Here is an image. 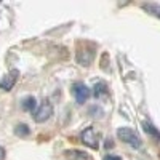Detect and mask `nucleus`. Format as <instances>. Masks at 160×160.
I'll use <instances>...</instances> for the list:
<instances>
[{
  "instance_id": "nucleus-2",
  "label": "nucleus",
  "mask_w": 160,
  "mask_h": 160,
  "mask_svg": "<svg viewBox=\"0 0 160 160\" xmlns=\"http://www.w3.org/2000/svg\"><path fill=\"white\" fill-rule=\"evenodd\" d=\"M51 115H53V106L48 99H45L42 104H40V108L34 112V120L37 123H43Z\"/></svg>"
},
{
  "instance_id": "nucleus-3",
  "label": "nucleus",
  "mask_w": 160,
  "mask_h": 160,
  "mask_svg": "<svg viewBox=\"0 0 160 160\" xmlns=\"http://www.w3.org/2000/svg\"><path fill=\"white\" fill-rule=\"evenodd\" d=\"M72 95H74V98H75V101H77L78 104H83V102H87V99L90 98L91 91H90V88H88L83 82H75V83L72 85Z\"/></svg>"
},
{
  "instance_id": "nucleus-11",
  "label": "nucleus",
  "mask_w": 160,
  "mask_h": 160,
  "mask_svg": "<svg viewBox=\"0 0 160 160\" xmlns=\"http://www.w3.org/2000/svg\"><path fill=\"white\" fill-rule=\"evenodd\" d=\"M15 133H16L18 136H28V135H29V128H28V125L21 123V125H18V127H16Z\"/></svg>"
},
{
  "instance_id": "nucleus-4",
  "label": "nucleus",
  "mask_w": 160,
  "mask_h": 160,
  "mask_svg": "<svg viewBox=\"0 0 160 160\" xmlns=\"http://www.w3.org/2000/svg\"><path fill=\"white\" fill-rule=\"evenodd\" d=\"M82 141H83V144H87L88 148H91V149H98V148H99L98 135H96V131L93 130L91 127H88V128L82 133Z\"/></svg>"
},
{
  "instance_id": "nucleus-13",
  "label": "nucleus",
  "mask_w": 160,
  "mask_h": 160,
  "mask_svg": "<svg viewBox=\"0 0 160 160\" xmlns=\"http://www.w3.org/2000/svg\"><path fill=\"white\" fill-rule=\"evenodd\" d=\"M5 158V151H3V148H0V160H3Z\"/></svg>"
},
{
  "instance_id": "nucleus-6",
  "label": "nucleus",
  "mask_w": 160,
  "mask_h": 160,
  "mask_svg": "<svg viewBox=\"0 0 160 160\" xmlns=\"http://www.w3.org/2000/svg\"><path fill=\"white\" fill-rule=\"evenodd\" d=\"M77 61L82 66H90V62L93 61V51L91 50H80L77 53Z\"/></svg>"
},
{
  "instance_id": "nucleus-1",
  "label": "nucleus",
  "mask_w": 160,
  "mask_h": 160,
  "mask_svg": "<svg viewBox=\"0 0 160 160\" xmlns=\"http://www.w3.org/2000/svg\"><path fill=\"white\" fill-rule=\"evenodd\" d=\"M117 136L122 139L123 142L130 144L131 148H139V146H141V138L138 136V133L135 130H131V128H127V127L118 128Z\"/></svg>"
},
{
  "instance_id": "nucleus-10",
  "label": "nucleus",
  "mask_w": 160,
  "mask_h": 160,
  "mask_svg": "<svg viewBox=\"0 0 160 160\" xmlns=\"http://www.w3.org/2000/svg\"><path fill=\"white\" fill-rule=\"evenodd\" d=\"M142 8L151 13V15H154L155 18H160V5L157 3H142Z\"/></svg>"
},
{
  "instance_id": "nucleus-12",
  "label": "nucleus",
  "mask_w": 160,
  "mask_h": 160,
  "mask_svg": "<svg viewBox=\"0 0 160 160\" xmlns=\"http://www.w3.org/2000/svg\"><path fill=\"white\" fill-rule=\"evenodd\" d=\"M104 160H122V158L117 157V155H106V157H104Z\"/></svg>"
},
{
  "instance_id": "nucleus-5",
  "label": "nucleus",
  "mask_w": 160,
  "mask_h": 160,
  "mask_svg": "<svg viewBox=\"0 0 160 160\" xmlns=\"http://www.w3.org/2000/svg\"><path fill=\"white\" fill-rule=\"evenodd\" d=\"M18 75H19V71H16V69L10 71L2 80H0V88L5 90V91H10L13 87H15L16 80H18Z\"/></svg>"
},
{
  "instance_id": "nucleus-9",
  "label": "nucleus",
  "mask_w": 160,
  "mask_h": 160,
  "mask_svg": "<svg viewBox=\"0 0 160 160\" xmlns=\"http://www.w3.org/2000/svg\"><path fill=\"white\" fill-rule=\"evenodd\" d=\"M93 95H95L96 98L106 96V95H108V85H106L104 82H98L95 85V88H93Z\"/></svg>"
},
{
  "instance_id": "nucleus-7",
  "label": "nucleus",
  "mask_w": 160,
  "mask_h": 160,
  "mask_svg": "<svg viewBox=\"0 0 160 160\" xmlns=\"http://www.w3.org/2000/svg\"><path fill=\"white\" fill-rule=\"evenodd\" d=\"M21 106H22V109H24V111H29V112H32V111L35 112V111H37V101H35L34 96L24 98L22 102H21Z\"/></svg>"
},
{
  "instance_id": "nucleus-8",
  "label": "nucleus",
  "mask_w": 160,
  "mask_h": 160,
  "mask_svg": "<svg viewBox=\"0 0 160 160\" xmlns=\"http://www.w3.org/2000/svg\"><path fill=\"white\" fill-rule=\"evenodd\" d=\"M142 127H144V131L148 133V135H151L154 139H157V141H160V131L152 125V123H149V122H144L142 123Z\"/></svg>"
}]
</instances>
